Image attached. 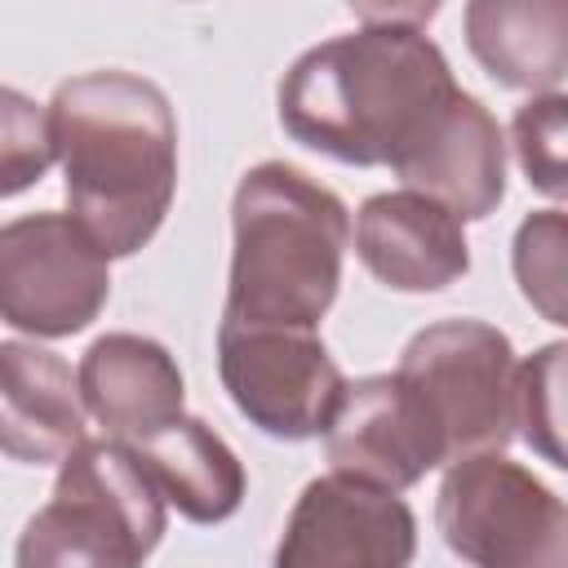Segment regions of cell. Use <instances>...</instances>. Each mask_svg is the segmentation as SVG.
Listing matches in <instances>:
<instances>
[{"instance_id":"obj_5","label":"cell","mask_w":568,"mask_h":568,"mask_svg":"<svg viewBox=\"0 0 568 568\" xmlns=\"http://www.w3.org/2000/svg\"><path fill=\"white\" fill-rule=\"evenodd\" d=\"M430 413L448 466L501 453L515 435V346L484 320H439L408 337L399 368Z\"/></svg>"},{"instance_id":"obj_2","label":"cell","mask_w":568,"mask_h":568,"mask_svg":"<svg viewBox=\"0 0 568 568\" xmlns=\"http://www.w3.org/2000/svg\"><path fill=\"white\" fill-rule=\"evenodd\" d=\"M53 160L75 226L102 257H133L160 231L178 191V115L169 93L133 71H84L49 98Z\"/></svg>"},{"instance_id":"obj_18","label":"cell","mask_w":568,"mask_h":568,"mask_svg":"<svg viewBox=\"0 0 568 568\" xmlns=\"http://www.w3.org/2000/svg\"><path fill=\"white\" fill-rule=\"evenodd\" d=\"M559 386H564V342H550L532 359L515 364V426L524 444L541 453L550 466H568L559 444Z\"/></svg>"},{"instance_id":"obj_14","label":"cell","mask_w":568,"mask_h":568,"mask_svg":"<svg viewBox=\"0 0 568 568\" xmlns=\"http://www.w3.org/2000/svg\"><path fill=\"white\" fill-rule=\"evenodd\" d=\"M84 444V404L71 364L36 342H0V453L53 466Z\"/></svg>"},{"instance_id":"obj_16","label":"cell","mask_w":568,"mask_h":568,"mask_svg":"<svg viewBox=\"0 0 568 568\" xmlns=\"http://www.w3.org/2000/svg\"><path fill=\"white\" fill-rule=\"evenodd\" d=\"M466 44L497 84L528 89L532 98L559 93L568 71V4L475 0L466 4Z\"/></svg>"},{"instance_id":"obj_7","label":"cell","mask_w":568,"mask_h":568,"mask_svg":"<svg viewBox=\"0 0 568 568\" xmlns=\"http://www.w3.org/2000/svg\"><path fill=\"white\" fill-rule=\"evenodd\" d=\"M111 297L102 248L71 213H27L0 226V320L31 337L89 328Z\"/></svg>"},{"instance_id":"obj_15","label":"cell","mask_w":568,"mask_h":568,"mask_svg":"<svg viewBox=\"0 0 568 568\" xmlns=\"http://www.w3.org/2000/svg\"><path fill=\"white\" fill-rule=\"evenodd\" d=\"M160 497L191 524H222L244 501V466L231 444L200 417L178 413L129 444Z\"/></svg>"},{"instance_id":"obj_8","label":"cell","mask_w":568,"mask_h":568,"mask_svg":"<svg viewBox=\"0 0 568 568\" xmlns=\"http://www.w3.org/2000/svg\"><path fill=\"white\" fill-rule=\"evenodd\" d=\"M217 373L231 404L275 439H315L328 430L346 377L320 333L217 324Z\"/></svg>"},{"instance_id":"obj_12","label":"cell","mask_w":568,"mask_h":568,"mask_svg":"<svg viewBox=\"0 0 568 568\" xmlns=\"http://www.w3.org/2000/svg\"><path fill=\"white\" fill-rule=\"evenodd\" d=\"M355 253L395 293H439L470 271L462 222L417 191L368 195L355 217Z\"/></svg>"},{"instance_id":"obj_13","label":"cell","mask_w":568,"mask_h":568,"mask_svg":"<svg viewBox=\"0 0 568 568\" xmlns=\"http://www.w3.org/2000/svg\"><path fill=\"white\" fill-rule=\"evenodd\" d=\"M75 390L84 413L115 444H133L173 422L186 395L178 359L142 333H102L75 368Z\"/></svg>"},{"instance_id":"obj_19","label":"cell","mask_w":568,"mask_h":568,"mask_svg":"<svg viewBox=\"0 0 568 568\" xmlns=\"http://www.w3.org/2000/svg\"><path fill=\"white\" fill-rule=\"evenodd\" d=\"M515 280L519 293L550 320L564 324V213H528L515 231Z\"/></svg>"},{"instance_id":"obj_17","label":"cell","mask_w":568,"mask_h":568,"mask_svg":"<svg viewBox=\"0 0 568 568\" xmlns=\"http://www.w3.org/2000/svg\"><path fill=\"white\" fill-rule=\"evenodd\" d=\"M53 164L49 111L22 89L0 84V200L36 186Z\"/></svg>"},{"instance_id":"obj_20","label":"cell","mask_w":568,"mask_h":568,"mask_svg":"<svg viewBox=\"0 0 568 568\" xmlns=\"http://www.w3.org/2000/svg\"><path fill=\"white\" fill-rule=\"evenodd\" d=\"M564 124H568L564 93L528 98L510 120V146L519 155L528 186H537L541 195H555V200L568 191V182H564Z\"/></svg>"},{"instance_id":"obj_1","label":"cell","mask_w":568,"mask_h":568,"mask_svg":"<svg viewBox=\"0 0 568 568\" xmlns=\"http://www.w3.org/2000/svg\"><path fill=\"white\" fill-rule=\"evenodd\" d=\"M439 4H355L364 18L311 44L280 80V124L342 164H395L457 93L444 49L426 36Z\"/></svg>"},{"instance_id":"obj_6","label":"cell","mask_w":568,"mask_h":568,"mask_svg":"<svg viewBox=\"0 0 568 568\" xmlns=\"http://www.w3.org/2000/svg\"><path fill=\"white\" fill-rule=\"evenodd\" d=\"M439 537L470 568H568V510L528 466L475 453L435 493Z\"/></svg>"},{"instance_id":"obj_4","label":"cell","mask_w":568,"mask_h":568,"mask_svg":"<svg viewBox=\"0 0 568 568\" xmlns=\"http://www.w3.org/2000/svg\"><path fill=\"white\" fill-rule=\"evenodd\" d=\"M169 528L164 497L129 444L84 439L27 519L13 568H142Z\"/></svg>"},{"instance_id":"obj_10","label":"cell","mask_w":568,"mask_h":568,"mask_svg":"<svg viewBox=\"0 0 568 568\" xmlns=\"http://www.w3.org/2000/svg\"><path fill=\"white\" fill-rule=\"evenodd\" d=\"M324 453L337 475H355L386 493H404L426 479V470L448 466L430 413L399 373L346 382L324 430Z\"/></svg>"},{"instance_id":"obj_3","label":"cell","mask_w":568,"mask_h":568,"mask_svg":"<svg viewBox=\"0 0 568 568\" xmlns=\"http://www.w3.org/2000/svg\"><path fill=\"white\" fill-rule=\"evenodd\" d=\"M231 235L222 324L315 333L342 284L351 244L346 204L306 169L262 160L235 186Z\"/></svg>"},{"instance_id":"obj_11","label":"cell","mask_w":568,"mask_h":568,"mask_svg":"<svg viewBox=\"0 0 568 568\" xmlns=\"http://www.w3.org/2000/svg\"><path fill=\"white\" fill-rule=\"evenodd\" d=\"M390 173L408 191L444 204L457 222H479L506 200L501 124L475 93L457 89L426 124V133L390 164Z\"/></svg>"},{"instance_id":"obj_9","label":"cell","mask_w":568,"mask_h":568,"mask_svg":"<svg viewBox=\"0 0 568 568\" xmlns=\"http://www.w3.org/2000/svg\"><path fill=\"white\" fill-rule=\"evenodd\" d=\"M417 519L399 493L355 475H320L293 501L271 568H408Z\"/></svg>"}]
</instances>
